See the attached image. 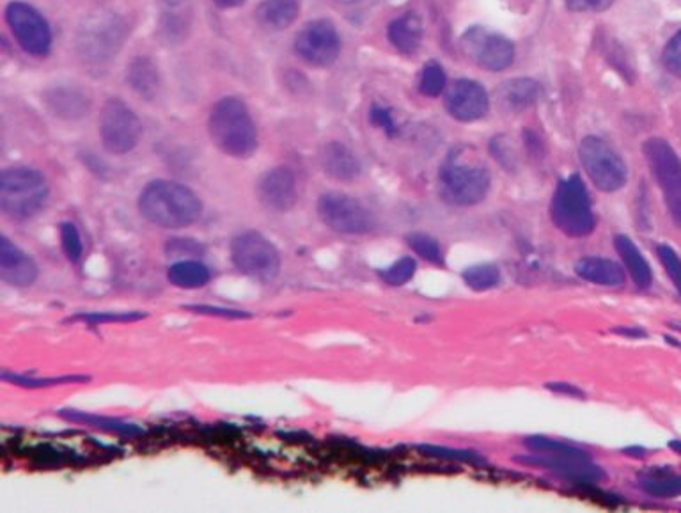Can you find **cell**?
<instances>
[{
    "instance_id": "obj_41",
    "label": "cell",
    "mask_w": 681,
    "mask_h": 513,
    "mask_svg": "<svg viewBox=\"0 0 681 513\" xmlns=\"http://www.w3.org/2000/svg\"><path fill=\"white\" fill-rule=\"evenodd\" d=\"M200 251L201 247L195 244L194 240H169V244H167V253L170 256H194Z\"/></svg>"
},
{
    "instance_id": "obj_16",
    "label": "cell",
    "mask_w": 681,
    "mask_h": 513,
    "mask_svg": "<svg viewBox=\"0 0 681 513\" xmlns=\"http://www.w3.org/2000/svg\"><path fill=\"white\" fill-rule=\"evenodd\" d=\"M527 464L541 465L561 474L563 478L574 479L577 484H599L604 473L591 464L589 457H561V454L536 453L535 459H524Z\"/></svg>"
},
{
    "instance_id": "obj_39",
    "label": "cell",
    "mask_w": 681,
    "mask_h": 513,
    "mask_svg": "<svg viewBox=\"0 0 681 513\" xmlns=\"http://www.w3.org/2000/svg\"><path fill=\"white\" fill-rule=\"evenodd\" d=\"M146 317L144 313H89V315H78L75 317V320H83V322L88 323H113V322H136V320H141V318Z\"/></svg>"
},
{
    "instance_id": "obj_38",
    "label": "cell",
    "mask_w": 681,
    "mask_h": 513,
    "mask_svg": "<svg viewBox=\"0 0 681 513\" xmlns=\"http://www.w3.org/2000/svg\"><path fill=\"white\" fill-rule=\"evenodd\" d=\"M2 379L24 387H47L55 386V384L59 386V384H66V382L88 381V379H83V376H59V379H41V381H35V379H25V376L8 375V373H2Z\"/></svg>"
},
{
    "instance_id": "obj_7",
    "label": "cell",
    "mask_w": 681,
    "mask_h": 513,
    "mask_svg": "<svg viewBox=\"0 0 681 513\" xmlns=\"http://www.w3.org/2000/svg\"><path fill=\"white\" fill-rule=\"evenodd\" d=\"M579 157L589 180L593 181L600 191L616 192L627 183L628 171L625 162L604 139L594 136L582 139Z\"/></svg>"
},
{
    "instance_id": "obj_3",
    "label": "cell",
    "mask_w": 681,
    "mask_h": 513,
    "mask_svg": "<svg viewBox=\"0 0 681 513\" xmlns=\"http://www.w3.org/2000/svg\"><path fill=\"white\" fill-rule=\"evenodd\" d=\"M49 200V185L41 172L30 167H11L0 177V210L11 219L35 217Z\"/></svg>"
},
{
    "instance_id": "obj_6",
    "label": "cell",
    "mask_w": 681,
    "mask_h": 513,
    "mask_svg": "<svg viewBox=\"0 0 681 513\" xmlns=\"http://www.w3.org/2000/svg\"><path fill=\"white\" fill-rule=\"evenodd\" d=\"M647 166L658 181L674 225L681 228V161L669 142L647 139L643 146Z\"/></svg>"
},
{
    "instance_id": "obj_5",
    "label": "cell",
    "mask_w": 681,
    "mask_h": 513,
    "mask_svg": "<svg viewBox=\"0 0 681 513\" xmlns=\"http://www.w3.org/2000/svg\"><path fill=\"white\" fill-rule=\"evenodd\" d=\"M490 172L479 164L449 158L440 171V187L446 200L454 205L473 206L481 203L490 191Z\"/></svg>"
},
{
    "instance_id": "obj_23",
    "label": "cell",
    "mask_w": 681,
    "mask_h": 513,
    "mask_svg": "<svg viewBox=\"0 0 681 513\" xmlns=\"http://www.w3.org/2000/svg\"><path fill=\"white\" fill-rule=\"evenodd\" d=\"M614 245L624 259L628 274L632 275L633 283L638 284L639 288H647L652 284V269L644 259L643 253L638 249V245L625 235L616 236Z\"/></svg>"
},
{
    "instance_id": "obj_34",
    "label": "cell",
    "mask_w": 681,
    "mask_h": 513,
    "mask_svg": "<svg viewBox=\"0 0 681 513\" xmlns=\"http://www.w3.org/2000/svg\"><path fill=\"white\" fill-rule=\"evenodd\" d=\"M61 242H63V249L69 261L77 264L78 259L82 258L83 245L77 228L72 222L61 225Z\"/></svg>"
},
{
    "instance_id": "obj_35",
    "label": "cell",
    "mask_w": 681,
    "mask_h": 513,
    "mask_svg": "<svg viewBox=\"0 0 681 513\" xmlns=\"http://www.w3.org/2000/svg\"><path fill=\"white\" fill-rule=\"evenodd\" d=\"M419 450L429 454V457H437V459L460 460V462H473V464H481L483 462L481 457L473 453V451L451 450V448H444V446H421Z\"/></svg>"
},
{
    "instance_id": "obj_9",
    "label": "cell",
    "mask_w": 681,
    "mask_h": 513,
    "mask_svg": "<svg viewBox=\"0 0 681 513\" xmlns=\"http://www.w3.org/2000/svg\"><path fill=\"white\" fill-rule=\"evenodd\" d=\"M142 125L137 114L121 100H108L100 116L103 146L113 155L132 152L141 139Z\"/></svg>"
},
{
    "instance_id": "obj_15",
    "label": "cell",
    "mask_w": 681,
    "mask_h": 513,
    "mask_svg": "<svg viewBox=\"0 0 681 513\" xmlns=\"http://www.w3.org/2000/svg\"><path fill=\"white\" fill-rule=\"evenodd\" d=\"M259 200L273 211L292 210L297 203V180L287 167L268 171L258 185Z\"/></svg>"
},
{
    "instance_id": "obj_32",
    "label": "cell",
    "mask_w": 681,
    "mask_h": 513,
    "mask_svg": "<svg viewBox=\"0 0 681 513\" xmlns=\"http://www.w3.org/2000/svg\"><path fill=\"white\" fill-rule=\"evenodd\" d=\"M407 240H409L410 247H412L421 258L426 259L429 264H442V249H440L437 240L424 235V233H414V235H410Z\"/></svg>"
},
{
    "instance_id": "obj_36",
    "label": "cell",
    "mask_w": 681,
    "mask_h": 513,
    "mask_svg": "<svg viewBox=\"0 0 681 513\" xmlns=\"http://www.w3.org/2000/svg\"><path fill=\"white\" fill-rule=\"evenodd\" d=\"M664 66L669 74L681 79V30L672 36L663 54Z\"/></svg>"
},
{
    "instance_id": "obj_20",
    "label": "cell",
    "mask_w": 681,
    "mask_h": 513,
    "mask_svg": "<svg viewBox=\"0 0 681 513\" xmlns=\"http://www.w3.org/2000/svg\"><path fill=\"white\" fill-rule=\"evenodd\" d=\"M389 41L398 52L403 55H412L417 52L423 43V24L415 13H404L389 25Z\"/></svg>"
},
{
    "instance_id": "obj_44",
    "label": "cell",
    "mask_w": 681,
    "mask_h": 513,
    "mask_svg": "<svg viewBox=\"0 0 681 513\" xmlns=\"http://www.w3.org/2000/svg\"><path fill=\"white\" fill-rule=\"evenodd\" d=\"M215 4L220 5V8H236V5L244 4L245 0H214Z\"/></svg>"
},
{
    "instance_id": "obj_13",
    "label": "cell",
    "mask_w": 681,
    "mask_h": 513,
    "mask_svg": "<svg viewBox=\"0 0 681 513\" xmlns=\"http://www.w3.org/2000/svg\"><path fill=\"white\" fill-rule=\"evenodd\" d=\"M318 214L331 230L346 235H362L373 228L370 211L356 197L329 192L318 201Z\"/></svg>"
},
{
    "instance_id": "obj_27",
    "label": "cell",
    "mask_w": 681,
    "mask_h": 513,
    "mask_svg": "<svg viewBox=\"0 0 681 513\" xmlns=\"http://www.w3.org/2000/svg\"><path fill=\"white\" fill-rule=\"evenodd\" d=\"M446 86H448V77H446L442 66L437 61H429V63L424 64L421 79H419V91L424 97L437 99L444 93Z\"/></svg>"
},
{
    "instance_id": "obj_40",
    "label": "cell",
    "mask_w": 681,
    "mask_h": 513,
    "mask_svg": "<svg viewBox=\"0 0 681 513\" xmlns=\"http://www.w3.org/2000/svg\"><path fill=\"white\" fill-rule=\"evenodd\" d=\"M616 0H565L566 8L574 13H602Z\"/></svg>"
},
{
    "instance_id": "obj_10",
    "label": "cell",
    "mask_w": 681,
    "mask_h": 513,
    "mask_svg": "<svg viewBox=\"0 0 681 513\" xmlns=\"http://www.w3.org/2000/svg\"><path fill=\"white\" fill-rule=\"evenodd\" d=\"M463 54L488 72H502L510 68L515 60V47L506 36L493 33L487 27H471L460 40Z\"/></svg>"
},
{
    "instance_id": "obj_8",
    "label": "cell",
    "mask_w": 681,
    "mask_h": 513,
    "mask_svg": "<svg viewBox=\"0 0 681 513\" xmlns=\"http://www.w3.org/2000/svg\"><path fill=\"white\" fill-rule=\"evenodd\" d=\"M231 258L236 269L258 281H272L281 270L278 249L264 235L248 231L231 244Z\"/></svg>"
},
{
    "instance_id": "obj_2",
    "label": "cell",
    "mask_w": 681,
    "mask_h": 513,
    "mask_svg": "<svg viewBox=\"0 0 681 513\" xmlns=\"http://www.w3.org/2000/svg\"><path fill=\"white\" fill-rule=\"evenodd\" d=\"M209 136L220 152L236 158H247L258 148V130L247 105L228 97L215 103L209 113Z\"/></svg>"
},
{
    "instance_id": "obj_12",
    "label": "cell",
    "mask_w": 681,
    "mask_h": 513,
    "mask_svg": "<svg viewBox=\"0 0 681 513\" xmlns=\"http://www.w3.org/2000/svg\"><path fill=\"white\" fill-rule=\"evenodd\" d=\"M295 52L304 63L329 68L340 52V38L331 21H314L304 25L295 38Z\"/></svg>"
},
{
    "instance_id": "obj_28",
    "label": "cell",
    "mask_w": 681,
    "mask_h": 513,
    "mask_svg": "<svg viewBox=\"0 0 681 513\" xmlns=\"http://www.w3.org/2000/svg\"><path fill=\"white\" fill-rule=\"evenodd\" d=\"M641 489L653 498L671 499L681 496V476L660 474L641 482Z\"/></svg>"
},
{
    "instance_id": "obj_26",
    "label": "cell",
    "mask_w": 681,
    "mask_h": 513,
    "mask_svg": "<svg viewBox=\"0 0 681 513\" xmlns=\"http://www.w3.org/2000/svg\"><path fill=\"white\" fill-rule=\"evenodd\" d=\"M128 82L132 84V88L137 93L144 97H153L156 88H158V74H156L155 64L147 57H137L130 69H128Z\"/></svg>"
},
{
    "instance_id": "obj_46",
    "label": "cell",
    "mask_w": 681,
    "mask_h": 513,
    "mask_svg": "<svg viewBox=\"0 0 681 513\" xmlns=\"http://www.w3.org/2000/svg\"><path fill=\"white\" fill-rule=\"evenodd\" d=\"M671 450L677 451V453L681 454V440H672L671 445Z\"/></svg>"
},
{
    "instance_id": "obj_45",
    "label": "cell",
    "mask_w": 681,
    "mask_h": 513,
    "mask_svg": "<svg viewBox=\"0 0 681 513\" xmlns=\"http://www.w3.org/2000/svg\"><path fill=\"white\" fill-rule=\"evenodd\" d=\"M625 453H635L633 454V457H644V453H646V451L641 450V448H628Z\"/></svg>"
},
{
    "instance_id": "obj_21",
    "label": "cell",
    "mask_w": 681,
    "mask_h": 513,
    "mask_svg": "<svg viewBox=\"0 0 681 513\" xmlns=\"http://www.w3.org/2000/svg\"><path fill=\"white\" fill-rule=\"evenodd\" d=\"M575 272L579 278L600 286H619L625 283V270L613 259L584 258L577 261Z\"/></svg>"
},
{
    "instance_id": "obj_25",
    "label": "cell",
    "mask_w": 681,
    "mask_h": 513,
    "mask_svg": "<svg viewBox=\"0 0 681 513\" xmlns=\"http://www.w3.org/2000/svg\"><path fill=\"white\" fill-rule=\"evenodd\" d=\"M540 88L532 79H513L502 84L501 100L511 111H524L538 99Z\"/></svg>"
},
{
    "instance_id": "obj_42",
    "label": "cell",
    "mask_w": 681,
    "mask_h": 513,
    "mask_svg": "<svg viewBox=\"0 0 681 513\" xmlns=\"http://www.w3.org/2000/svg\"><path fill=\"white\" fill-rule=\"evenodd\" d=\"M371 121L375 123L376 127L384 128L385 132H396L395 119H393V114H390L387 108H373V111H371Z\"/></svg>"
},
{
    "instance_id": "obj_47",
    "label": "cell",
    "mask_w": 681,
    "mask_h": 513,
    "mask_svg": "<svg viewBox=\"0 0 681 513\" xmlns=\"http://www.w3.org/2000/svg\"><path fill=\"white\" fill-rule=\"evenodd\" d=\"M336 2H340V4H354V2H359V0H336Z\"/></svg>"
},
{
    "instance_id": "obj_4",
    "label": "cell",
    "mask_w": 681,
    "mask_h": 513,
    "mask_svg": "<svg viewBox=\"0 0 681 513\" xmlns=\"http://www.w3.org/2000/svg\"><path fill=\"white\" fill-rule=\"evenodd\" d=\"M550 216L565 235L588 236L593 233L596 220H594L591 197L580 177L574 175L561 181L552 197Z\"/></svg>"
},
{
    "instance_id": "obj_43",
    "label": "cell",
    "mask_w": 681,
    "mask_h": 513,
    "mask_svg": "<svg viewBox=\"0 0 681 513\" xmlns=\"http://www.w3.org/2000/svg\"><path fill=\"white\" fill-rule=\"evenodd\" d=\"M190 311H197L203 315H215V317L224 318H248L250 315L244 311H231V309L211 308V306H189Z\"/></svg>"
},
{
    "instance_id": "obj_31",
    "label": "cell",
    "mask_w": 681,
    "mask_h": 513,
    "mask_svg": "<svg viewBox=\"0 0 681 513\" xmlns=\"http://www.w3.org/2000/svg\"><path fill=\"white\" fill-rule=\"evenodd\" d=\"M526 446L535 453L561 454V457H589L586 451L575 448V446L565 445L560 440L545 439V437H529Z\"/></svg>"
},
{
    "instance_id": "obj_11",
    "label": "cell",
    "mask_w": 681,
    "mask_h": 513,
    "mask_svg": "<svg viewBox=\"0 0 681 513\" xmlns=\"http://www.w3.org/2000/svg\"><path fill=\"white\" fill-rule=\"evenodd\" d=\"M5 22L20 47L27 54L44 57L52 50V30L43 16L33 5L25 2H11L5 8Z\"/></svg>"
},
{
    "instance_id": "obj_17",
    "label": "cell",
    "mask_w": 681,
    "mask_h": 513,
    "mask_svg": "<svg viewBox=\"0 0 681 513\" xmlns=\"http://www.w3.org/2000/svg\"><path fill=\"white\" fill-rule=\"evenodd\" d=\"M0 278L13 286H29L38 278V267L33 258L5 236L0 240Z\"/></svg>"
},
{
    "instance_id": "obj_33",
    "label": "cell",
    "mask_w": 681,
    "mask_h": 513,
    "mask_svg": "<svg viewBox=\"0 0 681 513\" xmlns=\"http://www.w3.org/2000/svg\"><path fill=\"white\" fill-rule=\"evenodd\" d=\"M415 274V261L409 256L398 259L396 264L390 265L387 269L382 270V279L390 286H401L409 283L410 279Z\"/></svg>"
},
{
    "instance_id": "obj_24",
    "label": "cell",
    "mask_w": 681,
    "mask_h": 513,
    "mask_svg": "<svg viewBox=\"0 0 681 513\" xmlns=\"http://www.w3.org/2000/svg\"><path fill=\"white\" fill-rule=\"evenodd\" d=\"M209 278L211 275H209L208 267L194 259H183V261L170 265L167 270V279L178 288H201L208 284Z\"/></svg>"
},
{
    "instance_id": "obj_18",
    "label": "cell",
    "mask_w": 681,
    "mask_h": 513,
    "mask_svg": "<svg viewBox=\"0 0 681 513\" xmlns=\"http://www.w3.org/2000/svg\"><path fill=\"white\" fill-rule=\"evenodd\" d=\"M322 166L329 177L337 181L356 180L360 175V164L356 153L343 142H329L322 152Z\"/></svg>"
},
{
    "instance_id": "obj_22",
    "label": "cell",
    "mask_w": 681,
    "mask_h": 513,
    "mask_svg": "<svg viewBox=\"0 0 681 513\" xmlns=\"http://www.w3.org/2000/svg\"><path fill=\"white\" fill-rule=\"evenodd\" d=\"M298 11V0H264L256 11V18L267 29L283 30L297 21Z\"/></svg>"
},
{
    "instance_id": "obj_1",
    "label": "cell",
    "mask_w": 681,
    "mask_h": 513,
    "mask_svg": "<svg viewBox=\"0 0 681 513\" xmlns=\"http://www.w3.org/2000/svg\"><path fill=\"white\" fill-rule=\"evenodd\" d=\"M139 211L144 219L164 230H180L201 219L203 203L189 187L156 180L142 191Z\"/></svg>"
},
{
    "instance_id": "obj_30",
    "label": "cell",
    "mask_w": 681,
    "mask_h": 513,
    "mask_svg": "<svg viewBox=\"0 0 681 513\" xmlns=\"http://www.w3.org/2000/svg\"><path fill=\"white\" fill-rule=\"evenodd\" d=\"M63 418L69 421H77V423H86V425L94 426V428H102V431L116 432V434H141V428H137L133 425H127V423H119V421L107 420V418H98V415L83 414V412L63 411L61 412Z\"/></svg>"
},
{
    "instance_id": "obj_29",
    "label": "cell",
    "mask_w": 681,
    "mask_h": 513,
    "mask_svg": "<svg viewBox=\"0 0 681 513\" xmlns=\"http://www.w3.org/2000/svg\"><path fill=\"white\" fill-rule=\"evenodd\" d=\"M465 283L477 292H487V290L496 288L501 281V272L496 265H474L463 272Z\"/></svg>"
},
{
    "instance_id": "obj_37",
    "label": "cell",
    "mask_w": 681,
    "mask_h": 513,
    "mask_svg": "<svg viewBox=\"0 0 681 513\" xmlns=\"http://www.w3.org/2000/svg\"><path fill=\"white\" fill-rule=\"evenodd\" d=\"M657 255L660 261H663L667 275L671 278L672 284L677 286L681 295V259L678 258L677 253H674L671 247H667V245H660L657 249Z\"/></svg>"
},
{
    "instance_id": "obj_14",
    "label": "cell",
    "mask_w": 681,
    "mask_h": 513,
    "mask_svg": "<svg viewBox=\"0 0 681 513\" xmlns=\"http://www.w3.org/2000/svg\"><path fill=\"white\" fill-rule=\"evenodd\" d=\"M446 107L454 119L473 123L487 116L490 108L487 89L471 79H460L448 89Z\"/></svg>"
},
{
    "instance_id": "obj_19",
    "label": "cell",
    "mask_w": 681,
    "mask_h": 513,
    "mask_svg": "<svg viewBox=\"0 0 681 513\" xmlns=\"http://www.w3.org/2000/svg\"><path fill=\"white\" fill-rule=\"evenodd\" d=\"M121 29H117L113 21H100V25H94L91 29H83V40L80 47L83 49V55H91L93 60H108L111 55L116 54V47L119 41L116 35Z\"/></svg>"
}]
</instances>
